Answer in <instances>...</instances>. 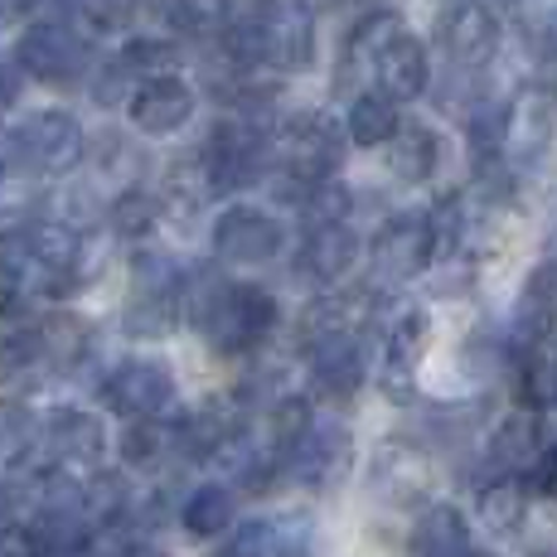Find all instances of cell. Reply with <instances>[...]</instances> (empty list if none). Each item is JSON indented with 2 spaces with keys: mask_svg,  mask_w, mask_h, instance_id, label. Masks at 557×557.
<instances>
[{
  "mask_svg": "<svg viewBox=\"0 0 557 557\" xmlns=\"http://www.w3.org/2000/svg\"><path fill=\"white\" fill-rule=\"evenodd\" d=\"M219 45L248 73H292L306 69L310 53H315V29H310L306 10L292 0H257V5H233V20Z\"/></svg>",
  "mask_w": 557,
  "mask_h": 557,
  "instance_id": "cell-1",
  "label": "cell"
},
{
  "mask_svg": "<svg viewBox=\"0 0 557 557\" xmlns=\"http://www.w3.org/2000/svg\"><path fill=\"white\" fill-rule=\"evenodd\" d=\"M83 248L63 223H10L0 228V282L15 292L63 296L78 286Z\"/></svg>",
  "mask_w": 557,
  "mask_h": 557,
  "instance_id": "cell-2",
  "label": "cell"
},
{
  "mask_svg": "<svg viewBox=\"0 0 557 557\" xmlns=\"http://www.w3.org/2000/svg\"><path fill=\"white\" fill-rule=\"evenodd\" d=\"M189 315H195L199 335L209 339L219 355H248L276 330V296L252 282H209L203 276L199 292L185 296Z\"/></svg>",
  "mask_w": 557,
  "mask_h": 557,
  "instance_id": "cell-3",
  "label": "cell"
},
{
  "mask_svg": "<svg viewBox=\"0 0 557 557\" xmlns=\"http://www.w3.org/2000/svg\"><path fill=\"white\" fill-rule=\"evenodd\" d=\"M345 136L335 116L325 112H301L276 132V160H282V175L292 185H325L335 180L339 160H345Z\"/></svg>",
  "mask_w": 557,
  "mask_h": 557,
  "instance_id": "cell-4",
  "label": "cell"
},
{
  "mask_svg": "<svg viewBox=\"0 0 557 557\" xmlns=\"http://www.w3.org/2000/svg\"><path fill=\"white\" fill-rule=\"evenodd\" d=\"M88 151V136H83L78 116H69L63 107H45V112H29L25 122H15L10 132V160H20L35 175H59L73 160Z\"/></svg>",
  "mask_w": 557,
  "mask_h": 557,
  "instance_id": "cell-5",
  "label": "cell"
},
{
  "mask_svg": "<svg viewBox=\"0 0 557 557\" xmlns=\"http://www.w3.org/2000/svg\"><path fill=\"white\" fill-rule=\"evenodd\" d=\"M15 59L29 78L49 83V88H69V83L92 78L88 39H83V29H69V25H29L15 45Z\"/></svg>",
  "mask_w": 557,
  "mask_h": 557,
  "instance_id": "cell-6",
  "label": "cell"
},
{
  "mask_svg": "<svg viewBox=\"0 0 557 557\" xmlns=\"http://www.w3.org/2000/svg\"><path fill=\"white\" fill-rule=\"evenodd\" d=\"M436 248H442V238L432 228V213H393L369 243L373 276L388 286L412 282V276H422L432 267Z\"/></svg>",
  "mask_w": 557,
  "mask_h": 557,
  "instance_id": "cell-7",
  "label": "cell"
},
{
  "mask_svg": "<svg viewBox=\"0 0 557 557\" xmlns=\"http://www.w3.org/2000/svg\"><path fill=\"white\" fill-rule=\"evenodd\" d=\"M199 156H203V170H209L213 195H238V189L262 180L267 136H262V126H248V122H238V116H228V122H219L209 132Z\"/></svg>",
  "mask_w": 557,
  "mask_h": 557,
  "instance_id": "cell-8",
  "label": "cell"
},
{
  "mask_svg": "<svg viewBox=\"0 0 557 557\" xmlns=\"http://www.w3.org/2000/svg\"><path fill=\"white\" fill-rule=\"evenodd\" d=\"M102 403L126 422H156L175 403V379L160 359H126L102 379Z\"/></svg>",
  "mask_w": 557,
  "mask_h": 557,
  "instance_id": "cell-9",
  "label": "cell"
},
{
  "mask_svg": "<svg viewBox=\"0 0 557 557\" xmlns=\"http://www.w3.org/2000/svg\"><path fill=\"white\" fill-rule=\"evenodd\" d=\"M436 45H442L446 63L460 73L485 69L499 53V15L490 5H480V0H460L451 15H442V25H436Z\"/></svg>",
  "mask_w": 557,
  "mask_h": 557,
  "instance_id": "cell-10",
  "label": "cell"
},
{
  "mask_svg": "<svg viewBox=\"0 0 557 557\" xmlns=\"http://www.w3.org/2000/svg\"><path fill=\"white\" fill-rule=\"evenodd\" d=\"M39 451H45L49 470H92L107 451V432L83 407H59L39 426Z\"/></svg>",
  "mask_w": 557,
  "mask_h": 557,
  "instance_id": "cell-11",
  "label": "cell"
},
{
  "mask_svg": "<svg viewBox=\"0 0 557 557\" xmlns=\"http://www.w3.org/2000/svg\"><path fill=\"white\" fill-rule=\"evenodd\" d=\"M349 460H355V436L339 422H315L306 432V442L286 456V475L306 490H335L349 475Z\"/></svg>",
  "mask_w": 557,
  "mask_h": 557,
  "instance_id": "cell-12",
  "label": "cell"
},
{
  "mask_svg": "<svg viewBox=\"0 0 557 557\" xmlns=\"http://www.w3.org/2000/svg\"><path fill=\"white\" fill-rule=\"evenodd\" d=\"M282 248H286L282 223L262 209H248V203L223 209V219L213 223V252H219V262H238V267L272 262Z\"/></svg>",
  "mask_w": 557,
  "mask_h": 557,
  "instance_id": "cell-13",
  "label": "cell"
},
{
  "mask_svg": "<svg viewBox=\"0 0 557 557\" xmlns=\"http://www.w3.org/2000/svg\"><path fill=\"white\" fill-rule=\"evenodd\" d=\"M557 136V92L553 88H523L509 102L505 116V160L509 165H533V160L548 156Z\"/></svg>",
  "mask_w": 557,
  "mask_h": 557,
  "instance_id": "cell-14",
  "label": "cell"
},
{
  "mask_svg": "<svg viewBox=\"0 0 557 557\" xmlns=\"http://www.w3.org/2000/svg\"><path fill=\"white\" fill-rule=\"evenodd\" d=\"M310 359V388L325 403H349L363 388V339H330V345L306 349Z\"/></svg>",
  "mask_w": 557,
  "mask_h": 557,
  "instance_id": "cell-15",
  "label": "cell"
},
{
  "mask_svg": "<svg viewBox=\"0 0 557 557\" xmlns=\"http://www.w3.org/2000/svg\"><path fill=\"white\" fill-rule=\"evenodd\" d=\"M359 262V233L349 223H330V228H306L301 248H296V272L310 282L330 286Z\"/></svg>",
  "mask_w": 557,
  "mask_h": 557,
  "instance_id": "cell-16",
  "label": "cell"
},
{
  "mask_svg": "<svg viewBox=\"0 0 557 557\" xmlns=\"http://www.w3.org/2000/svg\"><path fill=\"white\" fill-rule=\"evenodd\" d=\"M426 315L422 310H407V315L393 320V330H388V345H383V373H379V383H383V393L388 398H412V379H417V359L426 355Z\"/></svg>",
  "mask_w": 557,
  "mask_h": 557,
  "instance_id": "cell-17",
  "label": "cell"
},
{
  "mask_svg": "<svg viewBox=\"0 0 557 557\" xmlns=\"http://www.w3.org/2000/svg\"><path fill=\"white\" fill-rule=\"evenodd\" d=\"M189 112H195V92L180 78H151L132 98V122L146 136H175L189 122Z\"/></svg>",
  "mask_w": 557,
  "mask_h": 557,
  "instance_id": "cell-18",
  "label": "cell"
},
{
  "mask_svg": "<svg viewBox=\"0 0 557 557\" xmlns=\"http://www.w3.org/2000/svg\"><path fill=\"white\" fill-rule=\"evenodd\" d=\"M373 78H379V92H388L393 102L422 98L426 83H432V59H426V45L403 29V35L383 49V59L373 63Z\"/></svg>",
  "mask_w": 557,
  "mask_h": 557,
  "instance_id": "cell-19",
  "label": "cell"
},
{
  "mask_svg": "<svg viewBox=\"0 0 557 557\" xmlns=\"http://www.w3.org/2000/svg\"><path fill=\"white\" fill-rule=\"evenodd\" d=\"M548 451L543 446V426H539V412H509L505 422L490 432V466L499 475H529L539 466V456Z\"/></svg>",
  "mask_w": 557,
  "mask_h": 557,
  "instance_id": "cell-20",
  "label": "cell"
},
{
  "mask_svg": "<svg viewBox=\"0 0 557 557\" xmlns=\"http://www.w3.org/2000/svg\"><path fill=\"white\" fill-rule=\"evenodd\" d=\"M442 165V136L422 122H403V132L388 141V175L398 185H426Z\"/></svg>",
  "mask_w": 557,
  "mask_h": 557,
  "instance_id": "cell-21",
  "label": "cell"
},
{
  "mask_svg": "<svg viewBox=\"0 0 557 557\" xmlns=\"http://www.w3.org/2000/svg\"><path fill=\"white\" fill-rule=\"evenodd\" d=\"M412 557H475L466 513L456 505H426L412 529Z\"/></svg>",
  "mask_w": 557,
  "mask_h": 557,
  "instance_id": "cell-22",
  "label": "cell"
},
{
  "mask_svg": "<svg viewBox=\"0 0 557 557\" xmlns=\"http://www.w3.org/2000/svg\"><path fill=\"white\" fill-rule=\"evenodd\" d=\"M426 490V460L407 446H383L373 460V495L388 505H412Z\"/></svg>",
  "mask_w": 557,
  "mask_h": 557,
  "instance_id": "cell-23",
  "label": "cell"
},
{
  "mask_svg": "<svg viewBox=\"0 0 557 557\" xmlns=\"http://www.w3.org/2000/svg\"><path fill=\"white\" fill-rule=\"evenodd\" d=\"M49 373V349H45V330L25 325L0 335V388H25V383L45 379Z\"/></svg>",
  "mask_w": 557,
  "mask_h": 557,
  "instance_id": "cell-24",
  "label": "cell"
},
{
  "mask_svg": "<svg viewBox=\"0 0 557 557\" xmlns=\"http://www.w3.org/2000/svg\"><path fill=\"white\" fill-rule=\"evenodd\" d=\"M349 141L355 146H388L393 136L403 132V116H398V102L388 98V92H359L355 102H349V122H345Z\"/></svg>",
  "mask_w": 557,
  "mask_h": 557,
  "instance_id": "cell-25",
  "label": "cell"
},
{
  "mask_svg": "<svg viewBox=\"0 0 557 557\" xmlns=\"http://www.w3.org/2000/svg\"><path fill=\"white\" fill-rule=\"evenodd\" d=\"M233 490L228 485H199L189 490V499L180 505V523H185V533H195V539H223V533L233 529Z\"/></svg>",
  "mask_w": 557,
  "mask_h": 557,
  "instance_id": "cell-26",
  "label": "cell"
},
{
  "mask_svg": "<svg viewBox=\"0 0 557 557\" xmlns=\"http://www.w3.org/2000/svg\"><path fill=\"white\" fill-rule=\"evenodd\" d=\"M529 480L523 475H499L480 490V519L495 533H513L523 519H529Z\"/></svg>",
  "mask_w": 557,
  "mask_h": 557,
  "instance_id": "cell-27",
  "label": "cell"
},
{
  "mask_svg": "<svg viewBox=\"0 0 557 557\" xmlns=\"http://www.w3.org/2000/svg\"><path fill=\"white\" fill-rule=\"evenodd\" d=\"M398 35H403V20L393 15V10H369L345 39V69H369L373 73V63L383 59V49H388Z\"/></svg>",
  "mask_w": 557,
  "mask_h": 557,
  "instance_id": "cell-28",
  "label": "cell"
},
{
  "mask_svg": "<svg viewBox=\"0 0 557 557\" xmlns=\"http://www.w3.org/2000/svg\"><path fill=\"white\" fill-rule=\"evenodd\" d=\"M45 330V349H49V373H73L92 349V330L83 315H49L39 320Z\"/></svg>",
  "mask_w": 557,
  "mask_h": 557,
  "instance_id": "cell-29",
  "label": "cell"
},
{
  "mask_svg": "<svg viewBox=\"0 0 557 557\" xmlns=\"http://www.w3.org/2000/svg\"><path fill=\"white\" fill-rule=\"evenodd\" d=\"M160 213H165V199L156 195V189H122L112 203H107V223H112L116 238H146V233L160 223Z\"/></svg>",
  "mask_w": 557,
  "mask_h": 557,
  "instance_id": "cell-30",
  "label": "cell"
},
{
  "mask_svg": "<svg viewBox=\"0 0 557 557\" xmlns=\"http://www.w3.org/2000/svg\"><path fill=\"white\" fill-rule=\"evenodd\" d=\"M315 426V417H310V398L301 393H286V398H276L267 407V442H272V456H292L296 446L306 442V432Z\"/></svg>",
  "mask_w": 557,
  "mask_h": 557,
  "instance_id": "cell-31",
  "label": "cell"
},
{
  "mask_svg": "<svg viewBox=\"0 0 557 557\" xmlns=\"http://www.w3.org/2000/svg\"><path fill=\"white\" fill-rule=\"evenodd\" d=\"M116 451L132 470H156L165 456H175V436H170L165 422H126Z\"/></svg>",
  "mask_w": 557,
  "mask_h": 557,
  "instance_id": "cell-32",
  "label": "cell"
},
{
  "mask_svg": "<svg viewBox=\"0 0 557 557\" xmlns=\"http://www.w3.org/2000/svg\"><path fill=\"white\" fill-rule=\"evenodd\" d=\"M39 203V180L35 170H25L20 160L0 165V219L10 223H29V209Z\"/></svg>",
  "mask_w": 557,
  "mask_h": 557,
  "instance_id": "cell-33",
  "label": "cell"
},
{
  "mask_svg": "<svg viewBox=\"0 0 557 557\" xmlns=\"http://www.w3.org/2000/svg\"><path fill=\"white\" fill-rule=\"evenodd\" d=\"M233 20V5L228 0H180L175 5V25L180 35H195V39H223Z\"/></svg>",
  "mask_w": 557,
  "mask_h": 557,
  "instance_id": "cell-34",
  "label": "cell"
},
{
  "mask_svg": "<svg viewBox=\"0 0 557 557\" xmlns=\"http://www.w3.org/2000/svg\"><path fill=\"white\" fill-rule=\"evenodd\" d=\"M88 156H92V170L107 180H136V170H141V151H136L122 132H102L98 141L88 146Z\"/></svg>",
  "mask_w": 557,
  "mask_h": 557,
  "instance_id": "cell-35",
  "label": "cell"
},
{
  "mask_svg": "<svg viewBox=\"0 0 557 557\" xmlns=\"http://www.w3.org/2000/svg\"><path fill=\"white\" fill-rule=\"evenodd\" d=\"M122 63L132 73H146V83L151 78H175V63H180V49L170 45V39H156V35H141V39H132V45L122 49Z\"/></svg>",
  "mask_w": 557,
  "mask_h": 557,
  "instance_id": "cell-36",
  "label": "cell"
},
{
  "mask_svg": "<svg viewBox=\"0 0 557 557\" xmlns=\"http://www.w3.org/2000/svg\"><path fill=\"white\" fill-rule=\"evenodd\" d=\"M29 442H39L35 417H29L20 403H0V456L20 460L29 451Z\"/></svg>",
  "mask_w": 557,
  "mask_h": 557,
  "instance_id": "cell-37",
  "label": "cell"
},
{
  "mask_svg": "<svg viewBox=\"0 0 557 557\" xmlns=\"http://www.w3.org/2000/svg\"><path fill=\"white\" fill-rule=\"evenodd\" d=\"M132 78H136V73L126 69L122 59H112V63H98V69H92L88 88H92V98H98L102 107H116L122 98H136V92H132Z\"/></svg>",
  "mask_w": 557,
  "mask_h": 557,
  "instance_id": "cell-38",
  "label": "cell"
},
{
  "mask_svg": "<svg viewBox=\"0 0 557 557\" xmlns=\"http://www.w3.org/2000/svg\"><path fill=\"white\" fill-rule=\"evenodd\" d=\"M0 557H49L35 523H5L0 529Z\"/></svg>",
  "mask_w": 557,
  "mask_h": 557,
  "instance_id": "cell-39",
  "label": "cell"
},
{
  "mask_svg": "<svg viewBox=\"0 0 557 557\" xmlns=\"http://www.w3.org/2000/svg\"><path fill=\"white\" fill-rule=\"evenodd\" d=\"M529 495H543V499H557V442L548 446V451L539 456V466L529 470Z\"/></svg>",
  "mask_w": 557,
  "mask_h": 557,
  "instance_id": "cell-40",
  "label": "cell"
},
{
  "mask_svg": "<svg viewBox=\"0 0 557 557\" xmlns=\"http://www.w3.org/2000/svg\"><path fill=\"white\" fill-rule=\"evenodd\" d=\"M175 5L180 0H126L132 25H175Z\"/></svg>",
  "mask_w": 557,
  "mask_h": 557,
  "instance_id": "cell-41",
  "label": "cell"
},
{
  "mask_svg": "<svg viewBox=\"0 0 557 557\" xmlns=\"http://www.w3.org/2000/svg\"><path fill=\"white\" fill-rule=\"evenodd\" d=\"M39 0H0V25H25Z\"/></svg>",
  "mask_w": 557,
  "mask_h": 557,
  "instance_id": "cell-42",
  "label": "cell"
},
{
  "mask_svg": "<svg viewBox=\"0 0 557 557\" xmlns=\"http://www.w3.org/2000/svg\"><path fill=\"white\" fill-rule=\"evenodd\" d=\"M15 88H20V83H15V73H10L5 63H0V107H10V102H15Z\"/></svg>",
  "mask_w": 557,
  "mask_h": 557,
  "instance_id": "cell-43",
  "label": "cell"
},
{
  "mask_svg": "<svg viewBox=\"0 0 557 557\" xmlns=\"http://www.w3.org/2000/svg\"><path fill=\"white\" fill-rule=\"evenodd\" d=\"M543 49H548L553 59H557V10H553L548 20H543Z\"/></svg>",
  "mask_w": 557,
  "mask_h": 557,
  "instance_id": "cell-44",
  "label": "cell"
},
{
  "mask_svg": "<svg viewBox=\"0 0 557 557\" xmlns=\"http://www.w3.org/2000/svg\"><path fill=\"white\" fill-rule=\"evenodd\" d=\"M539 557H557V548H548V553H539Z\"/></svg>",
  "mask_w": 557,
  "mask_h": 557,
  "instance_id": "cell-45",
  "label": "cell"
}]
</instances>
